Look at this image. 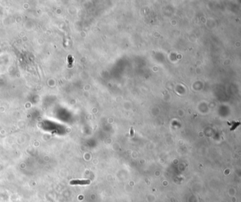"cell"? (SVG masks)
<instances>
[{"label":"cell","mask_w":241,"mask_h":202,"mask_svg":"<svg viewBox=\"0 0 241 202\" xmlns=\"http://www.w3.org/2000/svg\"><path fill=\"white\" fill-rule=\"evenodd\" d=\"M90 183L89 180H74L71 182V184L76 185V184H80V185H88Z\"/></svg>","instance_id":"cell-1"}]
</instances>
